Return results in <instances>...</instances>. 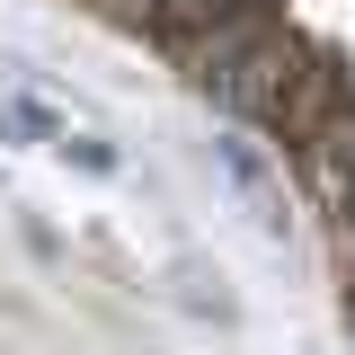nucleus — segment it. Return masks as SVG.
<instances>
[{
    "label": "nucleus",
    "mask_w": 355,
    "mask_h": 355,
    "mask_svg": "<svg viewBox=\"0 0 355 355\" xmlns=\"http://www.w3.org/2000/svg\"><path fill=\"white\" fill-rule=\"evenodd\" d=\"M302 53H311V36L293 27V18H284V27H275L266 44H249V53H240L231 71H214V80L196 89V98H214L222 116H240V125H266V116L284 107L293 71H302Z\"/></svg>",
    "instance_id": "nucleus-1"
},
{
    "label": "nucleus",
    "mask_w": 355,
    "mask_h": 355,
    "mask_svg": "<svg viewBox=\"0 0 355 355\" xmlns=\"http://www.w3.org/2000/svg\"><path fill=\"white\" fill-rule=\"evenodd\" d=\"M347 98H355L347 53H338V44H311V53H302V71H293V89H284V107L266 116V133H275L284 151H302V142H311L320 125H329V116H338Z\"/></svg>",
    "instance_id": "nucleus-2"
},
{
    "label": "nucleus",
    "mask_w": 355,
    "mask_h": 355,
    "mask_svg": "<svg viewBox=\"0 0 355 355\" xmlns=\"http://www.w3.org/2000/svg\"><path fill=\"white\" fill-rule=\"evenodd\" d=\"M275 27H284V0H240L231 18H214V27H196V36L178 44V71H187V89H205L214 71H231V62H240L249 44H266Z\"/></svg>",
    "instance_id": "nucleus-3"
},
{
    "label": "nucleus",
    "mask_w": 355,
    "mask_h": 355,
    "mask_svg": "<svg viewBox=\"0 0 355 355\" xmlns=\"http://www.w3.org/2000/svg\"><path fill=\"white\" fill-rule=\"evenodd\" d=\"M293 160H302V187H311V205H320V214H338V196L355 187V98H347V107H338V116H329L320 133H311V142L293 151Z\"/></svg>",
    "instance_id": "nucleus-4"
},
{
    "label": "nucleus",
    "mask_w": 355,
    "mask_h": 355,
    "mask_svg": "<svg viewBox=\"0 0 355 355\" xmlns=\"http://www.w3.org/2000/svg\"><path fill=\"white\" fill-rule=\"evenodd\" d=\"M222 169H231V187H240V196L266 214V231H284V214H275V178H266L258 142H222Z\"/></svg>",
    "instance_id": "nucleus-5"
},
{
    "label": "nucleus",
    "mask_w": 355,
    "mask_h": 355,
    "mask_svg": "<svg viewBox=\"0 0 355 355\" xmlns=\"http://www.w3.org/2000/svg\"><path fill=\"white\" fill-rule=\"evenodd\" d=\"M231 9H240V0H160V18H151V36H160V44L178 53V44L196 36V27H214V18H231Z\"/></svg>",
    "instance_id": "nucleus-6"
},
{
    "label": "nucleus",
    "mask_w": 355,
    "mask_h": 355,
    "mask_svg": "<svg viewBox=\"0 0 355 355\" xmlns=\"http://www.w3.org/2000/svg\"><path fill=\"white\" fill-rule=\"evenodd\" d=\"M0 125H9V133H27V142H62L53 107H36V98H9V107H0Z\"/></svg>",
    "instance_id": "nucleus-7"
},
{
    "label": "nucleus",
    "mask_w": 355,
    "mask_h": 355,
    "mask_svg": "<svg viewBox=\"0 0 355 355\" xmlns=\"http://www.w3.org/2000/svg\"><path fill=\"white\" fill-rule=\"evenodd\" d=\"M62 160H80L89 178H107V169H116V151H107L98 133H62Z\"/></svg>",
    "instance_id": "nucleus-8"
},
{
    "label": "nucleus",
    "mask_w": 355,
    "mask_h": 355,
    "mask_svg": "<svg viewBox=\"0 0 355 355\" xmlns=\"http://www.w3.org/2000/svg\"><path fill=\"white\" fill-rule=\"evenodd\" d=\"M98 9H107L116 27H142V36H151V18H160V0H98Z\"/></svg>",
    "instance_id": "nucleus-9"
},
{
    "label": "nucleus",
    "mask_w": 355,
    "mask_h": 355,
    "mask_svg": "<svg viewBox=\"0 0 355 355\" xmlns=\"http://www.w3.org/2000/svg\"><path fill=\"white\" fill-rule=\"evenodd\" d=\"M347 320H355V311H347Z\"/></svg>",
    "instance_id": "nucleus-10"
}]
</instances>
